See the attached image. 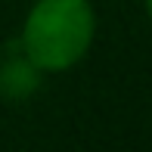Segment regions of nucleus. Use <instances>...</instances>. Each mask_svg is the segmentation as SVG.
<instances>
[{"mask_svg": "<svg viewBox=\"0 0 152 152\" xmlns=\"http://www.w3.org/2000/svg\"><path fill=\"white\" fill-rule=\"evenodd\" d=\"M90 40L93 12L87 0H40L25 22L22 50L31 65L59 72L84 56Z\"/></svg>", "mask_w": 152, "mask_h": 152, "instance_id": "1", "label": "nucleus"}, {"mask_svg": "<svg viewBox=\"0 0 152 152\" xmlns=\"http://www.w3.org/2000/svg\"><path fill=\"white\" fill-rule=\"evenodd\" d=\"M146 3H149V16H152V0H146Z\"/></svg>", "mask_w": 152, "mask_h": 152, "instance_id": "2", "label": "nucleus"}]
</instances>
